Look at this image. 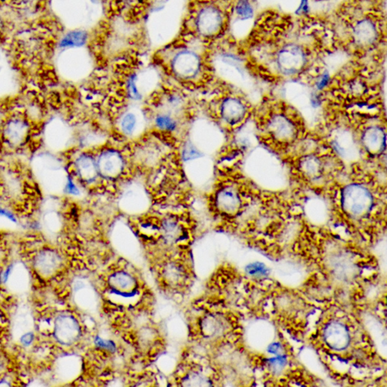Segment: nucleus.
Returning <instances> with one entry per match:
<instances>
[{
  "label": "nucleus",
  "mask_w": 387,
  "mask_h": 387,
  "mask_svg": "<svg viewBox=\"0 0 387 387\" xmlns=\"http://www.w3.org/2000/svg\"><path fill=\"white\" fill-rule=\"evenodd\" d=\"M343 200L346 210L353 215L362 214L372 204V198L368 191L359 186L346 188Z\"/></svg>",
  "instance_id": "f257e3e1"
},
{
  "label": "nucleus",
  "mask_w": 387,
  "mask_h": 387,
  "mask_svg": "<svg viewBox=\"0 0 387 387\" xmlns=\"http://www.w3.org/2000/svg\"><path fill=\"white\" fill-rule=\"evenodd\" d=\"M98 174L103 177L113 179L118 177L124 169L121 155L114 150H107L101 154L97 161Z\"/></svg>",
  "instance_id": "f03ea898"
},
{
  "label": "nucleus",
  "mask_w": 387,
  "mask_h": 387,
  "mask_svg": "<svg viewBox=\"0 0 387 387\" xmlns=\"http://www.w3.org/2000/svg\"><path fill=\"white\" fill-rule=\"evenodd\" d=\"M324 340L331 349L343 350L349 343V331L341 323H330L324 328Z\"/></svg>",
  "instance_id": "7ed1b4c3"
},
{
  "label": "nucleus",
  "mask_w": 387,
  "mask_h": 387,
  "mask_svg": "<svg viewBox=\"0 0 387 387\" xmlns=\"http://www.w3.org/2000/svg\"><path fill=\"white\" fill-rule=\"evenodd\" d=\"M146 124L145 117L141 111L128 110L120 116L118 127L123 134L128 137H135L143 131Z\"/></svg>",
  "instance_id": "20e7f679"
},
{
  "label": "nucleus",
  "mask_w": 387,
  "mask_h": 387,
  "mask_svg": "<svg viewBox=\"0 0 387 387\" xmlns=\"http://www.w3.org/2000/svg\"><path fill=\"white\" fill-rule=\"evenodd\" d=\"M79 332L80 329L76 320L72 317H65L61 320L57 333L63 343H71L78 338Z\"/></svg>",
  "instance_id": "39448f33"
},
{
  "label": "nucleus",
  "mask_w": 387,
  "mask_h": 387,
  "mask_svg": "<svg viewBox=\"0 0 387 387\" xmlns=\"http://www.w3.org/2000/svg\"><path fill=\"white\" fill-rule=\"evenodd\" d=\"M77 170L81 178L87 182L95 180L98 175H99L97 163L89 155H83L79 158Z\"/></svg>",
  "instance_id": "423d86ee"
},
{
  "label": "nucleus",
  "mask_w": 387,
  "mask_h": 387,
  "mask_svg": "<svg viewBox=\"0 0 387 387\" xmlns=\"http://www.w3.org/2000/svg\"><path fill=\"white\" fill-rule=\"evenodd\" d=\"M282 68L288 72H292L298 69L304 62V56L297 48H289L281 53Z\"/></svg>",
  "instance_id": "0eeeda50"
},
{
  "label": "nucleus",
  "mask_w": 387,
  "mask_h": 387,
  "mask_svg": "<svg viewBox=\"0 0 387 387\" xmlns=\"http://www.w3.org/2000/svg\"><path fill=\"white\" fill-rule=\"evenodd\" d=\"M198 61L192 59H178L175 63V70L178 75L183 77H192L198 72Z\"/></svg>",
  "instance_id": "6e6552de"
},
{
  "label": "nucleus",
  "mask_w": 387,
  "mask_h": 387,
  "mask_svg": "<svg viewBox=\"0 0 387 387\" xmlns=\"http://www.w3.org/2000/svg\"><path fill=\"white\" fill-rule=\"evenodd\" d=\"M241 104L234 100H229L223 104V114L225 119L230 123L237 121L243 113Z\"/></svg>",
  "instance_id": "1a4fd4ad"
},
{
  "label": "nucleus",
  "mask_w": 387,
  "mask_h": 387,
  "mask_svg": "<svg viewBox=\"0 0 387 387\" xmlns=\"http://www.w3.org/2000/svg\"><path fill=\"white\" fill-rule=\"evenodd\" d=\"M111 283L116 288L115 290H117V288H120L121 290L120 292L117 293V294H119L124 290L132 288L134 285L135 281L128 274L125 273V272H118V273L114 274L111 276Z\"/></svg>",
  "instance_id": "9d476101"
},
{
  "label": "nucleus",
  "mask_w": 387,
  "mask_h": 387,
  "mask_svg": "<svg viewBox=\"0 0 387 387\" xmlns=\"http://www.w3.org/2000/svg\"><path fill=\"white\" fill-rule=\"evenodd\" d=\"M182 385L183 387H208L211 385L210 380L199 372H192L188 374L182 379Z\"/></svg>",
  "instance_id": "9b49d317"
},
{
  "label": "nucleus",
  "mask_w": 387,
  "mask_h": 387,
  "mask_svg": "<svg viewBox=\"0 0 387 387\" xmlns=\"http://www.w3.org/2000/svg\"><path fill=\"white\" fill-rule=\"evenodd\" d=\"M218 204L222 209L226 210H231L236 207L237 198L235 195L231 190L225 189L218 195Z\"/></svg>",
  "instance_id": "f8f14e48"
},
{
  "label": "nucleus",
  "mask_w": 387,
  "mask_h": 387,
  "mask_svg": "<svg viewBox=\"0 0 387 387\" xmlns=\"http://www.w3.org/2000/svg\"><path fill=\"white\" fill-rule=\"evenodd\" d=\"M85 40V34L83 32L75 31L68 33L63 39L61 46H78L83 44Z\"/></svg>",
  "instance_id": "ddd939ff"
},
{
  "label": "nucleus",
  "mask_w": 387,
  "mask_h": 387,
  "mask_svg": "<svg viewBox=\"0 0 387 387\" xmlns=\"http://www.w3.org/2000/svg\"><path fill=\"white\" fill-rule=\"evenodd\" d=\"M163 236L169 242L175 241L180 235V230L176 223L166 221L163 225Z\"/></svg>",
  "instance_id": "4468645a"
},
{
  "label": "nucleus",
  "mask_w": 387,
  "mask_h": 387,
  "mask_svg": "<svg viewBox=\"0 0 387 387\" xmlns=\"http://www.w3.org/2000/svg\"><path fill=\"white\" fill-rule=\"evenodd\" d=\"M237 13L243 18H250L253 16V11L249 0H240L237 3Z\"/></svg>",
  "instance_id": "2eb2a0df"
},
{
  "label": "nucleus",
  "mask_w": 387,
  "mask_h": 387,
  "mask_svg": "<svg viewBox=\"0 0 387 387\" xmlns=\"http://www.w3.org/2000/svg\"><path fill=\"white\" fill-rule=\"evenodd\" d=\"M246 270L247 273L253 276H262L266 275L268 269L266 266L261 262H253L247 266Z\"/></svg>",
  "instance_id": "dca6fc26"
},
{
  "label": "nucleus",
  "mask_w": 387,
  "mask_h": 387,
  "mask_svg": "<svg viewBox=\"0 0 387 387\" xmlns=\"http://www.w3.org/2000/svg\"><path fill=\"white\" fill-rule=\"evenodd\" d=\"M95 343L99 347L104 348L108 350L114 351L116 349L115 344L111 340H103L101 337H97L95 338Z\"/></svg>",
  "instance_id": "f3484780"
},
{
  "label": "nucleus",
  "mask_w": 387,
  "mask_h": 387,
  "mask_svg": "<svg viewBox=\"0 0 387 387\" xmlns=\"http://www.w3.org/2000/svg\"><path fill=\"white\" fill-rule=\"evenodd\" d=\"M271 363H272L275 369H280V368H282L285 365V358L279 356V357L271 359Z\"/></svg>",
  "instance_id": "a211bd4d"
},
{
  "label": "nucleus",
  "mask_w": 387,
  "mask_h": 387,
  "mask_svg": "<svg viewBox=\"0 0 387 387\" xmlns=\"http://www.w3.org/2000/svg\"><path fill=\"white\" fill-rule=\"evenodd\" d=\"M0 217H5V218L11 220L13 223H15L16 222L15 217H14V215L11 213H10L8 210H5V209L1 208V207H0Z\"/></svg>",
  "instance_id": "6ab92c4d"
},
{
  "label": "nucleus",
  "mask_w": 387,
  "mask_h": 387,
  "mask_svg": "<svg viewBox=\"0 0 387 387\" xmlns=\"http://www.w3.org/2000/svg\"><path fill=\"white\" fill-rule=\"evenodd\" d=\"M280 349H281V346L278 343H273L269 346V352L273 353V354H277L279 352Z\"/></svg>",
  "instance_id": "aec40b11"
}]
</instances>
